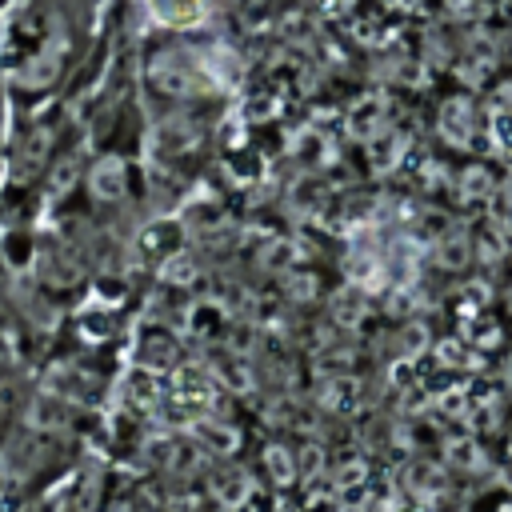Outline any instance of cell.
Masks as SVG:
<instances>
[{
	"label": "cell",
	"instance_id": "cell-1",
	"mask_svg": "<svg viewBox=\"0 0 512 512\" xmlns=\"http://www.w3.org/2000/svg\"><path fill=\"white\" fill-rule=\"evenodd\" d=\"M92 188H96V196H120L124 192V168L116 164V160H104L100 168H96V176H92Z\"/></svg>",
	"mask_w": 512,
	"mask_h": 512
},
{
	"label": "cell",
	"instance_id": "cell-2",
	"mask_svg": "<svg viewBox=\"0 0 512 512\" xmlns=\"http://www.w3.org/2000/svg\"><path fill=\"white\" fill-rule=\"evenodd\" d=\"M440 252H444V264H448V268H460V264L468 260V244H464V236H452Z\"/></svg>",
	"mask_w": 512,
	"mask_h": 512
},
{
	"label": "cell",
	"instance_id": "cell-3",
	"mask_svg": "<svg viewBox=\"0 0 512 512\" xmlns=\"http://www.w3.org/2000/svg\"><path fill=\"white\" fill-rule=\"evenodd\" d=\"M500 104L512 112V84H504V88H500Z\"/></svg>",
	"mask_w": 512,
	"mask_h": 512
}]
</instances>
